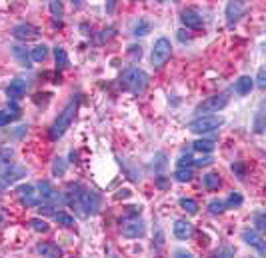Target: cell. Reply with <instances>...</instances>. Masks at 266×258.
I'll use <instances>...</instances> for the list:
<instances>
[{"label": "cell", "mask_w": 266, "mask_h": 258, "mask_svg": "<svg viewBox=\"0 0 266 258\" xmlns=\"http://www.w3.org/2000/svg\"><path fill=\"white\" fill-rule=\"evenodd\" d=\"M66 202H70L74 206V210L80 214V216H92L98 212L100 208V194L94 192V190H88V188H76V192H72Z\"/></svg>", "instance_id": "1"}, {"label": "cell", "mask_w": 266, "mask_h": 258, "mask_svg": "<svg viewBox=\"0 0 266 258\" xmlns=\"http://www.w3.org/2000/svg\"><path fill=\"white\" fill-rule=\"evenodd\" d=\"M76 112H78V100H70L68 106L58 114V118L54 120V124L50 126V138L52 140H58V138H62L64 132L70 128V124L74 122V116H76Z\"/></svg>", "instance_id": "2"}, {"label": "cell", "mask_w": 266, "mask_h": 258, "mask_svg": "<svg viewBox=\"0 0 266 258\" xmlns=\"http://www.w3.org/2000/svg\"><path fill=\"white\" fill-rule=\"evenodd\" d=\"M122 84L132 94H142L146 90V86H148V74L140 68H128L122 74Z\"/></svg>", "instance_id": "3"}, {"label": "cell", "mask_w": 266, "mask_h": 258, "mask_svg": "<svg viewBox=\"0 0 266 258\" xmlns=\"http://www.w3.org/2000/svg\"><path fill=\"white\" fill-rule=\"evenodd\" d=\"M222 118L220 116H216V114H202V116H198V118H194L190 124H188V128H190V132H194V134H206V132H212V130H216L218 126H222Z\"/></svg>", "instance_id": "4"}, {"label": "cell", "mask_w": 266, "mask_h": 258, "mask_svg": "<svg viewBox=\"0 0 266 258\" xmlns=\"http://www.w3.org/2000/svg\"><path fill=\"white\" fill-rule=\"evenodd\" d=\"M170 52H172V46H170V40L168 38H158L154 42V48H152V66L154 68H162L166 64V60L170 58Z\"/></svg>", "instance_id": "5"}, {"label": "cell", "mask_w": 266, "mask_h": 258, "mask_svg": "<svg viewBox=\"0 0 266 258\" xmlns=\"http://www.w3.org/2000/svg\"><path fill=\"white\" fill-rule=\"evenodd\" d=\"M230 102V96L224 94V92H218V94H212L206 100H202L198 106H196V112H220L222 108H226Z\"/></svg>", "instance_id": "6"}, {"label": "cell", "mask_w": 266, "mask_h": 258, "mask_svg": "<svg viewBox=\"0 0 266 258\" xmlns=\"http://www.w3.org/2000/svg\"><path fill=\"white\" fill-rule=\"evenodd\" d=\"M38 194L42 198V202H48V204H64L66 198L62 196V192H58L50 182H38Z\"/></svg>", "instance_id": "7"}, {"label": "cell", "mask_w": 266, "mask_h": 258, "mask_svg": "<svg viewBox=\"0 0 266 258\" xmlns=\"http://www.w3.org/2000/svg\"><path fill=\"white\" fill-rule=\"evenodd\" d=\"M120 232H122V236H126V238H140V236H144V232H146V224H144L140 218L134 216V218H128V220L122 222Z\"/></svg>", "instance_id": "8"}, {"label": "cell", "mask_w": 266, "mask_h": 258, "mask_svg": "<svg viewBox=\"0 0 266 258\" xmlns=\"http://www.w3.org/2000/svg\"><path fill=\"white\" fill-rule=\"evenodd\" d=\"M246 0H228V4H226V22L232 26L236 24L246 12Z\"/></svg>", "instance_id": "9"}, {"label": "cell", "mask_w": 266, "mask_h": 258, "mask_svg": "<svg viewBox=\"0 0 266 258\" xmlns=\"http://www.w3.org/2000/svg\"><path fill=\"white\" fill-rule=\"evenodd\" d=\"M12 36L18 38V40L28 42V40H36L40 36V30L36 26H32V24H16L12 28Z\"/></svg>", "instance_id": "10"}, {"label": "cell", "mask_w": 266, "mask_h": 258, "mask_svg": "<svg viewBox=\"0 0 266 258\" xmlns=\"http://www.w3.org/2000/svg\"><path fill=\"white\" fill-rule=\"evenodd\" d=\"M180 20L186 28H200L204 24V18L196 8H184L180 12Z\"/></svg>", "instance_id": "11"}, {"label": "cell", "mask_w": 266, "mask_h": 258, "mask_svg": "<svg viewBox=\"0 0 266 258\" xmlns=\"http://www.w3.org/2000/svg\"><path fill=\"white\" fill-rule=\"evenodd\" d=\"M22 176H26V168H24V166L10 164V166L2 168V182H4V184H12V182L20 180Z\"/></svg>", "instance_id": "12"}, {"label": "cell", "mask_w": 266, "mask_h": 258, "mask_svg": "<svg viewBox=\"0 0 266 258\" xmlns=\"http://www.w3.org/2000/svg\"><path fill=\"white\" fill-rule=\"evenodd\" d=\"M242 240H244L246 244L254 246L260 254H264V252H266V242L262 240V236H260L256 230H248V228H246V230H242Z\"/></svg>", "instance_id": "13"}, {"label": "cell", "mask_w": 266, "mask_h": 258, "mask_svg": "<svg viewBox=\"0 0 266 258\" xmlns=\"http://www.w3.org/2000/svg\"><path fill=\"white\" fill-rule=\"evenodd\" d=\"M172 232H174V236L178 238V240H188L194 230H192V224H190L188 220H176Z\"/></svg>", "instance_id": "14"}, {"label": "cell", "mask_w": 266, "mask_h": 258, "mask_svg": "<svg viewBox=\"0 0 266 258\" xmlns=\"http://www.w3.org/2000/svg\"><path fill=\"white\" fill-rule=\"evenodd\" d=\"M18 196H20V200L26 204V206H36V198H34V186L32 184H22V186H18Z\"/></svg>", "instance_id": "15"}, {"label": "cell", "mask_w": 266, "mask_h": 258, "mask_svg": "<svg viewBox=\"0 0 266 258\" xmlns=\"http://www.w3.org/2000/svg\"><path fill=\"white\" fill-rule=\"evenodd\" d=\"M26 88H28L26 80H22V78H14V80L8 84L6 94H8L10 98H20V96H24V94H26Z\"/></svg>", "instance_id": "16"}, {"label": "cell", "mask_w": 266, "mask_h": 258, "mask_svg": "<svg viewBox=\"0 0 266 258\" xmlns=\"http://www.w3.org/2000/svg\"><path fill=\"white\" fill-rule=\"evenodd\" d=\"M36 252L42 254V256H48V258H58V256H62V248L54 244V242H40L36 246Z\"/></svg>", "instance_id": "17"}, {"label": "cell", "mask_w": 266, "mask_h": 258, "mask_svg": "<svg viewBox=\"0 0 266 258\" xmlns=\"http://www.w3.org/2000/svg\"><path fill=\"white\" fill-rule=\"evenodd\" d=\"M10 52H12V56L18 60V64L20 66H24V68H30L32 64H30V54L26 52V48L24 46H20V44H16V46H10Z\"/></svg>", "instance_id": "18"}, {"label": "cell", "mask_w": 266, "mask_h": 258, "mask_svg": "<svg viewBox=\"0 0 266 258\" xmlns=\"http://www.w3.org/2000/svg\"><path fill=\"white\" fill-rule=\"evenodd\" d=\"M252 88H254V78H250V76H240L238 80H236V84H234V90H236V94H238V96L250 94Z\"/></svg>", "instance_id": "19"}, {"label": "cell", "mask_w": 266, "mask_h": 258, "mask_svg": "<svg viewBox=\"0 0 266 258\" xmlns=\"http://www.w3.org/2000/svg\"><path fill=\"white\" fill-rule=\"evenodd\" d=\"M202 184L206 190H218L220 188V176L214 174V172H208V174L202 176Z\"/></svg>", "instance_id": "20"}, {"label": "cell", "mask_w": 266, "mask_h": 258, "mask_svg": "<svg viewBox=\"0 0 266 258\" xmlns=\"http://www.w3.org/2000/svg\"><path fill=\"white\" fill-rule=\"evenodd\" d=\"M16 118H20V110L16 106L12 108V112L10 110H0V126H6Z\"/></svg>", "instance_id": "21"}, {"label": "cell", "mask_w": 266, "mask_h": 258, "mask_svg": "<svg viewBox=\"0 0 266 258\" xmlns=\"http://www.w3.org/2000/svg\"><path fill=\"white\" fill-rule=\"evenodd\" d=\"M264 102H260V106H258V110H256V116H254V132H258V134H262L264 132V128H266V122H264Z\"/></svg>", "instance_id": "22"}, {"label": "cell", "mask_w": 266, "mask_h": 258, "mask_svg": "<svg viewBox=\"0 0 266 258\" xmlns=\"http://www.w3.org/2000/svg\"><path fill=\"white\" fill-rule=\"evenodd\" d=\"M54 60H56V66L58 68H66L68 66V54L62 46H56L54 48Z\"/></svg>", "instance_id": "23"}, {"label": "cell", "mask_w": 266, "mask_h": 258, "mask_svg": "<svg viewBox=\"0 0 266 258\" xmlns=\"http://www.w3.org/2000/svg\"><path fill=\"white\" fill-rule=\"evenodd\" d=\"M30 58H32L34 62H44V60L48 58V46H46V44H38L36 48H32Z\"/></svg>", "instance_id": "24"}, {"label": "cell", "mask_w": 266, "mask_h": 258, "mask_svg": "<svg viewBox=\"0 0 266 258\" xmlns=\"http://www.w3.org/2000/svg\"><path fill=\"white\" fill-rule=\"evenodd\" d=\"M176 180H178V182H188V180H192V168L190 166H178V168H176Z\"/></svg>", "instance_id": "25"}, {"label": "cell", "mask_w": 266, "mask_h": 258, "mask_svg": "<svg viewBox=\"0 0 266 258\" xmlns=\"http://www.w3.org/2000/svg\"><path fill=\"white\" fill-rule=\"evenodd\" d=\"M192 148L196 152H212L214 150V142L212 140H196V142H192Z\"/></svg>", "instance_id": "26"}, {"label": "cell", "mask_w": 266, "mask_h": 258, "mask_svg": "<svg viewBox=\"0 0 266 258\" xmlns=\"http://www.w3.org/2000/svg\"><path fill=\"white\" fill-rule=\"evenodd\" d=\"M54 218H56V222L60 224V226H66V228L74 226V218H72L68 212H64V210H60V212H54Z\"/></svg>", "instance_id": "27"}, {"label": "cell", "mask_w": 266, "mask_h": 258, "mask_svg": "<svg viewBox=\"0 0 266 258\" xmlns=\"http://www.w3.org/2000/svg\"><path fill=\"white\" fill-rule=\"evenodd\" d=\"M64 172H66V160L64 158H54V162H52V174L54 176H64Z\"/></svg>", "instance_id": "28"}, {"label": "cell", "mask_w": 266, "mask_h": 258, "mask_svg": "<svg viewBox=\"0 0 266 258\" xmlns=\"http://www.w3.org/2000/svg\"><path fill=\"white\" fill-rule=\"evenodd\" d=\"M12 158H14V150L12 148H2V150H0V168L10 166Z\"/></svg>", "instance_id": "29"}, {"label": "cell", "mask_w": 266, "mask_h": 258, "mask_svg": "<svg viewBox=\"0 0 266 258\" xmlns=\"http://www.w3.org/2000/svg\"><path fill=\"white\" fill-rule=\"evenodd\" d=\"M178 204H180L182 210H186L188 214H196V212H198V204L194 202L192 198H180V200H178Z\"/></svg>", "instance_id": "30"}, {"label": "cell", "mask_w": 266, "mask_h": 258, "mask_svg": "<svg viewBox=\"0 0 266 258\" xmlns=\"http://www.w3.org/2000/svg\"><path fill=\"white\" fill-rule=\"evenodd\" d=\"M208 210H210V214H222L226 210V202H224V200L214 198V200H210V202H208Z\"/></svg>", "instance_id": "31"}, {"label": "cell", "mask_w": 266, "mask_h": 258, "mask_svg": "<svg viewBox=\"0 0 266 258\" xmlns=\"http://www.w3.org/2000/svg\"><path fill=\"white\" fill-rule=\"evenodd\" d=\"M28 224H30V228H32V230H36V232H48V230H50L48 222L42 220V218H32Z\"/></svg>", "instance_id": "32"}, {"label": "cell", "mask_w": 266, "mask_h": 258, "mask_svg": "<svg viewBox=\"0 0 266 258\" xmlns=\"http://www.w3.org/2000/svg\"><path fill=\"white\" fill-rule=\"evenodd\" d=\"M50 12H52L54 18H62V16H64L62 0H50Z\"/></svg>", "instance_id": "33"}, {"label": "cell", "mask_w": 266, "mask_h": 258, "mask_svg": "<svg viewBox=\"0 0 266 258\" xmlns=\"http://www.w3.org/2000/svg\"><path fill=\"white\" fill-rule=\"evenodd\" d=\"M148 32H150V22H146V20H138L132 30V34H136V36H144Z\"/></svg>", "instance_id": "34"}, {"label": "cell", "mask_w": 266, "mask_h": 258, "mask_svg": "<svg viewBox=\"0 0 266 258\" xmlns=\"http://www.w3.org/2000/svg\"><path fill=\"white\" fill-rule=\"evenodd\" d=\"M242 194H238V192H230V196H228V200H226V208H236V206H240L242 204Z\"/></svg>", "instance_id": "35"}, {"label": "cell", "mask_w": 266, "mask_h": 258, "mask_svg": "<svg viewBox=\"0 0 266 258\" xmlns=\"http://www.w3.org/2000/svg\"><path fill=\"white\" fill-rule=\"evenodd\" d=\"M256 86L260 90H264L266 88V68L264 66H260L258 68V76H256Z\"/></svg>", "instance_id": "36"}, {"label": "cell", "mask_w": 266, "mask_h": 258, "mask_svg": "<svg viewBox=\"0 0 266 258\" xmlns=\"http://www.w3.org/2000/svg\"><path fill=\"white\" fill-rule=\"evenodd\" d=\"M256 230L258 232H264L266 230V214L264 212H258L256 214Z\"/></svg>", "instance_id": "37"}, {"label": "cell", "mask_w": 266, "mask_h": 258, "mask_svg": "<svg viewBox=\"0 0 266 258\" xmlns=\"http://www.w3.org/2000/svg\"><path fill=\"white\" fill-rule=\"evenodd\" d=\"M196 166H208V164H212L214 162V158L212 156H200V158H196V160H192Z\"/></svg>", "instance_id": "38"}, {"label": "cell", "mask_w": 266, "mask_h": 258, "mask_svg": "<svg viewBox=\"0 0 266 258\" xmlns=\"http://www.w3.org/2000/svg\"><path fill=\"white\" fill-rule=\"evenodd\" d=\"M232 170L236 172V174H238V178H244V166H242V162H236V164H232Z\"/></svg>", "instance_id": "39"}, {"label": "cell", "mask_w": 266, "mask_h": 258, "mask_svg": "<svg viewBox=\"0 0 266 258\" xmlns=\"http://www.w3.org/2000/svg\"><path fill=\"white\" fill-rule=\"evenodd\" d=\"M194 162H192V158L186 154V156H180V160H178V166H192Z\"/></svg>", "instance_id": "40"}, {"label": "cell", "mask_w": 266, "mask_h": 258, "mask_svg": "<svg viewBox=\"0 0 266 258\" xmlns=\"http://www.w3.org/2000/svg\"><path fill=\"white\" fill-rule=\"evenodd\" d=\"M216 256H234V248H220L216 250Z\"/></svg>", "instance_id": "41"}, {"label": "cell", "mask_w": 266, "mask_h": 258, "mask_svg": "<svg viewBox=\"0 0 266 258\" xmlns=\"http://www.w3.org/2000/svg\"><path fill=\"white\" fill-rule=\"evenodd\" d=\"M114 6H116V0H106V12L108 14L114 12Z\"/></svg>", "instance_id": "42"}, {"label": "cell", "mask_w": 266, "mask_h": 258, "mask_svg": "<svg viewBox=\"0 0 266 258\" xmlns=\"http://www.w3.org/2000/svg\"><path fill=\"white\" fill-rule=\"evenodd\" d=\"M164 164H166V162H164V154L160 152V154H158V162H156V166H158V170H162V168H164Z\"/></svg>", "instance_id": "43"}, {"label": "cell", "mask_w": 266, "mask_h": 258, "mask_svg": "<svg viewBox=\"0 0 266 258\" xmlns=\"http://www.w3.org/2000/svg\"><path fill=\"white\" fill-rule=\"evenodd\" d=\"M158 186H160V188H168L170 184H168V182H166V180H164L162 176H158Z\"/></svg>", "instance_id": "44"}, {"label": "cell", "mask_w": 266, "mask_h": 258, "mask_svg": "<svg viewBox=\"0 0 266 258\" xmlns=\"http://www.w3.org/2000/svg\"><path fill=\"white\" fill-rule=\"evenodd\" d=\"M178 38H180V40L184 42V40H188L190 36H188V34H184V30H178Z\"/></svg>", "instance_id": "45"}, {"label": "cell", "mask_w": 266, "mask_h": 258, "mask_svg": "<svg viewBox=\"0 0 266 258\" xmlns=\"http://www.w3.org/2000/svg\"><path fill=\"white\" fill-rule=\"evenodd\" d=\"M128 194H130L128 190H120V194H116V198H126Z\"/></svg>", "instance_id": "46"}, {"label": "cell", "mask_w": 266, "mask_h": 258, "mask_svg": "<svg viewBox=\"0 0 266 258\" xmlns=\"http://www.w3.org/2000/svg\"><path fill=\"white\" fill-rule=\"evenodd\" d=\"M176 256H188V258H190L192 254H190V252H182V250H176Z\"/></svg>", "instance_id": "47"}, {"label": "cell", "mask_w": 266, "mask_h": 258, "mask_svg": "<svg viewBox=\"0 0 266 258\" xmlns=\"http://www.w3.org/2000/svg\"><path fill=\"white\" fill-rule=\"evenodd\" d=\"M4 224V212H2V208H0V226Z\"/></svg>", "instance_id": "48"}, {"label": "cell", "mask_w": 266, "mask_h": 258, "mask_svg": "<svg viewBox=\"0 0 266 258\" xmlns=\"http://www.w3.org/2000/svg\"><path fill=\"white\" fill-rule=\"evenodd\" d=\"M158 2H164V0H158Z\"/></svg>", "instance_id": "49"}, {"label": "cell", "mask_w": 266, "mask_h": 258, "mask_svg": "<svg viewBox=\"0 0 266 258\" xmlns=\"http://www.w3.org/2000/svg\"><path fill=\"white\" fill-rule=\"evenodd\" d=\"M174 2H176V0H174Z\"/></svg>", "instance_id": "50"}]
</instances>
